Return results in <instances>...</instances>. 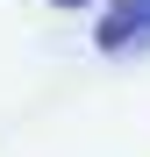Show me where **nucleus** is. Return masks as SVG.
I'll return each instance as SVG.
<instances>
[{
    "label": "nucleus",
    "mask_w": 150,
    "mask_h": 157,
    "mask_svg": "<svg viewBox=\"0 0 150 157\" xmlns=\"http://www.w3.org/2000/svg\"><path fill=\"white\" fill-rule=\"evenodd\" d=\"M93 50L107 64L150 57V0H107V7L93 14Z\"/></svg>",
    "instance_id": "f257e3e1"
},
{
    "label": "nucleus",
    "mask_w": 150,
    "mask_h": 157,
    "mask_svg": "<svg viewBox=\"0 0 150 157\" xmlns=\"http://www.w3.org/2000/svg\"><path fill=\"white\" fill-rule=\"evenodd\" d=\"M43 7H93V0H43Z\"/></svg>",
    "instance_id": "f03ea898"
}]
</instances>
